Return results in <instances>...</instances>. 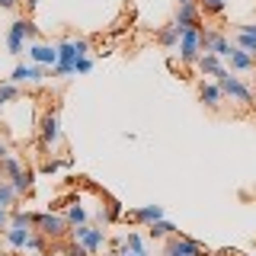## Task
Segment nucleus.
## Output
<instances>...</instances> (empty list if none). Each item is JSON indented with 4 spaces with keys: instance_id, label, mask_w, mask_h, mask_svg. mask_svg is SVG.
Returning <instances> with one entry per match:
<instances>
[{
    "instance_id": "obj_1",
    "label": "nucleus",
    "mask_w": 256,
    "mask_h": 256,
    "mask_svg": "<svg viewBox=\"0 0 256 256\" xmlns=\"http://www.w3.org/2000/svg\"><path fill=\"white\" fill-rule=\"evenodd\" d=\"M90 54V42L86 38H77V36H68L58 42V64L48 68V77H70L74 74V64Z\"/></svg>"
},
{
    "instance_id": "obj_2",
    "label": "nucleus",
    "mask_w": 256,
    "mask_h": 256,
    "mask_svg": "<svg viewBox=\"0 0 256 256\" xmlns=\"http://www.w3.org/2000/svg\"><path fill=\"white\" fill-rule=\"evenodd\" d=\"M38 38H42L38 36V26L29 20V16L26 20H13L10 32H6V52H10L13 58H20V54L29 48V42H38Z\"/></svg>"
},
{
    "instance_id": "obj_3",
    "label": "nucleus",
    "mask_w": 256,
    "mask_h": 256,
    "mask_svg": "<svg viewBox=\"0 0 256 256\" xmlns=\"http://www.w3.org/2000/svg\"><path fill=\"white\" fill-rule=\"evenodd\" d=\"M218 86L224 90V100H230L234 106H253V86L250 84H244L230 68H224V70H218Z\"/></svg>"
},
{
    "instance_id": "obj_4",
    "label": "nucleus",
    "mask_w": 256,
    "mask_h": 256,
    "mask_svg": "<svg viewBox=\"0 0 256 256\" xmlns=\"http://www.w3.org/2000/svg\"><path fill=\"white\" fill-rule=\"evenodd\" d=\"M38 141H42L45 150H54V148L64 141V134H61V118H58V109H54V106L45 109L42 118H38Z\"/></svg>"
},
{
    "instance_id": "obj_5",
    "label": "nucleus",
    "mask_w": 256,
    "mask_h": 256,
    "mask_svg": "<svg viewBox=\"0 0 256 256\" xmlns=\"http://www.w3.org/2000/svg\"><path fill=\"white\" fill-rule=\"evenodd\" d=\"M176 52H180V61H182V64H198V58L205 54V48H202V26L182 29Z\"/></svg>"
},
{
    "instance_id": "obj_6",
    "label": "nucleus",
    "mask_w": 256,
    "mask_h": 256,
    "mask_svg": "<svg viewBox=\"0 0 256 256\" xmlns=\"http://www.w3.org/2000/svg\"><path fill=\"white\" fill-rule=\"evenodd\" d=\"M36 230L45 234L48 240H58L64 234H70V224L64 214H54V212H36Z\"/></svg>"
},
{
    "instance_id": "obj_7",
    "label": "nucleus",
    "mask_w": 256,
    "mask_h": 256,
    "mask_svg": "<svg viewBox=\"0 0 256 256\" xmlns=\"http://www.w3.org/2000/svg\"><path fill=\"white\" fill-rule=\"evenodd\" d=\"M70 240L84 244L90 253H100L102 246H106V230L93 228V224H77V228H70Z\"/></svg>"
},
{
    "instance_id": "obj_8",
    "label": "nucleus",
    "mask_w": 256,
    "mask_h": 256,
    "mask_svg": "<svg viewBox=\"0 0 256 256\" xmlns=\"http://www.w3.org/2000/svg\"><path fill=\"white\" fill-rule=\"evenodd\" d=\"M164 256H205V246L192 237H182V234H173L166 240V250Z\"/></svg>"
},
{
    "instance_id": "obj_9",
    "label": "nucleus",
    "mask_w": 256,
    "mask_h": 256,
    "mask_svg": "<svg viewBox=\"0 0 256 256\" xmlns=\"http://www.w3.org/2000/svg\"><path fill=\"white\" fill-rule=\"evenodd\" d=\"M202 6L198 4H176V16H173V26L176 29H196V26H202Z\"/></svg>"
},
{
    "instance_id": "obj_10",
    "label": "nucleus",
    "mask_w": 256,
    "mask_h": 256,
    "mask_svg": "<svg viewBox=\"0 0 256 256\" xmlns=\"http://www.w3.org/2000/svg\"><path fill=\"white\" fill-rule=\"evenodd\" d=\"M45 77H48V68H42V64H32V61H29V64H22V61H20V64L13 68V74L6 77V80H13V84H20V86H22V84H42Z\"/></svg>"
},
{
    "instance_id": "obj_11",
    "label": "nucleus",
    "mask_w": 256,
    "mask_h": 256,
    "mask_svg": "<svg viewBox=\"0 0 256 256\" xmlns=\"http://www.w3.org/2000/svg\"><path fill=\"white\" fill-rule=\"evenodd\" d=\"M29 61L32 64H42V68H54L58 64V45H52V42H29Z\"/></svg>"
},
{
    "instance_id": "obj_12",
    "label": "nucleus",
    "mask_w": 256,
    "mask_h": 256,
    "mask_svg": "<svg viewBox=\"0 0 256 256\" xmlns=\"http://www.w3.org/2000/svg\"><path fill=\"white\" fill-rule=\"evenodd\" d=\"M198 100L205 102V109H212V112H218L221 106H224V90L218 86V80H202L198 84Z\"/></svg>"
},
{
    "instance_id": "obj_13",
    "label": "nucleus",
    "mask_w": 256,
    "mask_h": 256,
    "mask_svg": "<svg viewBox=\"0 0 256 256\" xmlns=\"http://www.w3.org/2000/svg\"><path fill=\"white\" fill-rule=\"evenodd\" d=\"M32 234H36L32 228H20V224H10V228L4 230V240H6V246H10V250H22V253H26V246H29Z\"/></svg>"
},
{
    "instance_id": "obj_14",
    "label": "nucleus",
    "mask_w": 256,
    "mask_h": 256,
    "mask_svg": "<svg viewBox=\"0 0 256 256\" xmlns=\"http://www.w3.org/2000/svg\"><path fill=\"white\" fill-rule=\"evenodd\" d=\"M224 64H228L234 74H250V70L256 68V58H253L250 52H244V48H237V45H234V52H230V58L224 61Z\"/></svg>"
},
{
    "instance_id": "obj_15",
    "label": "nucleus",
    "mask_w": 256,
    "mask_h": 256,
    "mask_svg": "<svg viewBox=\"0 0 256 256\" xmlns=\"http://www.w3.org/2000/svg\"><path fill=\"white\" fill-rule=\"evenodd\" d=\"M125 218H132V221H138V224H154L160 218H166V214H164V205H141V208L125 212Z\"/></svg>"
},
{
    "instance_id": "obj_16",
    "label": "nucleus",
    "mask_w": 256,
    "mask_h": 256,
    "mask_svg": "<svg viewBox=\"0 0 256 256\" xmlns=\"http://www.w3.org/2000/svg\"><path fill=\"white\" fill-rule=\"evenodd\" d=\"M196 68H198V74H202V77H218V70H224L228 64H224V58H218L214 52H205L202 58H198Z\"/></svg>"
},
{
    "instance_id": "obj_17",
    "label": "nucleus",
    "mask_w": 256,
    "mask_h": 256,
    "mask_svg": "<svg viewBox=\"0 0 256 256\" xmlns=\"http://www.w3.org/2000/svg\"><path fill=\"white\" fill-rule=\"evenodd\" d=\"M176 234V224L173 221H166V218H160L154 224H148V237L150 240H170Z\"/></svg>"
},
{
    "instance_id": "obj_18",
    "label": "nucleus",
    "mask_w": 256,
    "mask_h": 256,
    "mask_svg": "<svg viewBox=\"0 0 256 256\" xmlns=\"http://www.w3.org/2000/svg\"><path fill=\"white\" fill-rule=\"evenodd\" d=\"M180 36H182V32H180V29H176L173 22H170V26H160V32H157V42L164 45L166 52H176V45H180Z\"/></svg>"
},
{
    "instance_id": "obj_19",
    "label": "nucleus",
    "mask_w": 256,
    "mask_h": 256,
    "mask_svg": "<svg viewBox=\"0 0 256 256\" xmlns=\"http://www.w3.org/2000/svg\"><path fill=\"white\" fill-rule=\"evenodd\" d=\"M22 170H26V166H22V160L16 157V154H10V157L0 160V176H4V180H13V176L22 173Z\"/></svg>"
},
{
    "instance_id": "obj_20",
    "label": "nucleus",
    "mask_w": 256,
    "mask_h": 256,
    "mask_svg": "<svg viewBox=\"0 0 256 256\" xmlns=\"http://www.w3.org/2000/svg\"><path fill=\"white\" fill-rule=\"evenodd\" d=\"M10 224H20V228H32V230H36V214L16 205V208H10Z\"/></svg>"
},
{
    "instance_id": "obj_21",
    "label": "nucleus",
    "mask_w": 256,
    "mask_h": 256,
    "mask_svg": "<svg viewBox=\"0 0 256 256\" xmlns=\"http://www.w3.org/2000/svg\"><path fill=\"white\" fill-rule=\"evenodd\" d=\"M16 198H20V192L10 180L0 182V208H16Z\"/></svg>"
},
{
    "instance_id": "obj_22",
    "label": "nucleus",
    "mask_w": 256,
    "mask_h": 256,
    "mask_svg": "<svg viewBox=\"0 0 256 256\" xmlns=\"http://www.w3.org/2000/svg\"><path fill=\"white\" fill-rule=\"evenodd\" d=\"M122 218H125V208H122V202H116V198H106V212H102V224L122 221Z\"/></svg>"
},
{
    "instance_id": "obj_23",
    "label": "nucleus",
    "mask_w": 256,
    "mask_h": 256,
    "mask_svg": "<svg viewBox=\"0 0 256 256\" xmlns=\"http://www.w3.org/2000/svg\"><path fill=\"white\" fill-rule=\"evenodd\" d=\"M16 100H20V84H13V80H0V106L16 102Z\"/></svg>"
},
{
    "instance_id": "obj_24",
    "label": "nucleus",
    "mask_w": 256,
    "mask_h": 256,
    "mask_svg": "<svg viewBox=\"0 0 256 256\" xmlns=\"http://www.w3.org/2000/svg\"><path fill=\"white\" fill-rule=\"evenodd\" d=\"M64 218H68V224H70V228H77V224H86V218H90V214H86V208L80 205V202H74V205H68Z\"/></svg>"
},
{
    "instance_id": "obj_25",
    "label": "nucleus",
    "mask_w": 256,
    "mask_h": 256,
    "mask_svg": "<svg viewBox=\"0 0 256 256\" xmlns=\"http://www.w3.org/2000/svg\"><path fill=\"white\" fill-rule=\"evenodd\" d=\"M234 45L237 48H244V52H250L253 58H256V36H250V32H234Z\"/></svg>"
},
{
    "instance_id": "obj_26",
    "label": "nucleus",
    "mask_w": 256,
    "mask_h": 256,
    "mask_svg": "<svg viewBox=\"0 0 256 256\" xmlns=\"http://www.w3.org/2000/svg\"><path fill=\"white\" fill-rule=\"evenodd\" d=\"M212 52L218 54V58H224V61H228V58H230V52H234V42H230V38H228V36H224V32H221V36L214 38Z\"/></svg>"
},
{
    "instance_id": "obj_27",
    "label": "nucleus",
    "mask_w": 256,
    "mask_h": 256,
    "mask_svg": "<svg viewBox=\"0 0 256 256\" xmlns=\"http://www.w3.org/2000/svg\"><path fill=\"white\" fill-rule=\"evenodd\" d=\"M10 182L16 186V192H20V196H29V192H32V173H29V170L16 173V176H13Z\"/></svg>"
},
{
    "instance_id": "obj_28",
    "label": "nucleus",
    "mask_w": 256,
    "mask_h": 256,
    "mask_svg": "<svg viewBox=\"0 0 256 256\" xmlns=\"http://www.w3.org/2000/svg\"><path fill=\"white\" fill-rule=\"evenodd\" d=\"M125 246H128V250H134V253H144V256H148L144 237H141V234H134V230H128V234H125Z\"/></svg>"
},
{
    "instance_id": "obj_29",
    "label": "nucleus",
    "mask_w": 256,
    "mask_h": 256,
    "mask_svg": "<svg viewBox=\"0 0 256 256\" xmlns=\"http://www.w3.org/2000/svg\"><path fill=\"white\" fill-rule=\"evenodd\" d=\"M198 6H202L205 16H221L228 4H224V0H198Z\"/></svg>"
},
{
    "instance_id": "obj_30",
    "label": "nucleus",
    "mask_w": 256,
    "mask_h": 256,
    "mask_svg": "<svg viewBox=\"0 0 256 256\" xmlns=\"http://www.w3.org/2000/svg\"><path fill=\"white\" fill-rule=\"evenodd\" d=\"M64 166H70V160L68 157H52V160H45V164H42V173H58V170H64Z\"/></svg>"
},
{
    "instance_id": "obj_31",
    "label": "nucleus",
    "mask_w": 256,
    "mask_h": 256,
    "mask_svg": "<svg viewBox=\"0 0 256 256\" xmlns=\"http://www.w3.org/2000/svg\"><path fill=\"white\" fill-rule=\"evenodd\" d=\"M90 70H93V58H90V54H84V58L74 64V74H90Z\"/></svg>"
},
{
    "instance_id": "obj_32",
    "label": "nucleus",
    "mask_w": 256,
    "mask_h": 256,
    "mask_svg": "<svg viewBox=\"0 0 256 256\" xmlns=\"http://www.w3.org/2000/svg\"><path fill=\"white\" fill-rule=\"evenodd\" d=\"M10 228V208H0V234Z\"/></svg>"
},
{
    "instance_id": "obj_33",
    "label": "nucleus",
    "mask_w": 256,
    "mask_h": 256,
    "mask_svg": "<svg viewBox=\"0 0 256 256\" xmlns=\"http://www.w3.org/2000/svg\"><path fill=\"white\" fill-rule=\"evenodd\" d=\"M22 0H0V10H16Z\"/></svg>"
},
{
    "instance_id": "obj_34",
    "label": "nucleus",
    "mask_w": 256,
    "mask_h": 256,
    "mask_svg": "<svg viewBox=\"0 0 256 256\" xmlns=\"http://www.w3.org/2000/svg\"><path fill=\"white\" fill-rule=\"evenodd\" d=\"M237 29H240V32H250V36H256V20H253V22H240Z\"/></svg>"
},
{
    "instance_id": "obj_35",
    "label": "nucleus",
    "mask_w": 256,
    "mask_h": 256,
    "mask_svg": "<svg viewBox=\"0 0 256 256\" xmlns=\"http://www.w3.org/2000/svg\"><path fill=\"white\" fill-rule=\"evenodd\" d=\"M4 157H10V148H6V141L0 138V160H4Z\"/></svg>"
},
{
    "instance_id": "obj_36",
    "label": "nucleus",
    "mask_w": 256,
    "mask_h": 256,
    "mask_svg": "<svg viewBox=\"0 0 256 256\" xmlns=\"http://www.w3.org/2000/svg\"><path fill=\"white\" fill-rule=\"evenodd\" d=\"M118 256H144V253H134V250H128V246H125V250L118 253Z\"/></svg>"
},
{
    "instance_id": "obj_37",
    "label": "nucleus",
    "mask_w": 256,
    "mask_h": 256,
    "mask_svg": "<svg viewBox=\"0 0 256 256\" xmlns=\"http://www.w3.org/2000/svg\"><path fill=\"white\" fill-rule=\"evenodd\" d=\"M22 4H26L29 10H36V6H38V0H22Z\"/></svg>"
},
{
    "instance_id": "obj_38",
    "label": "nucleus",
    "mask_w": 256,
    "mask_h": 256,
    "mask_svg": "<svg viewBox=\"0 0 256 256\" xmlns=\"http://www.w3.org/2000/svg\"><path fill=\"white\" fill-rule=\"evenodd\" d=\"M176 4H198V0H176Z\"/></svg>"
},
{
    "instance_id": "obj_39",
    "label": "nucleus",
    "mask_w": 256,
    "mask_h": 256,
    "mask_svg": "<svg viewBox=\"0 0 256 256\" xmlns=\"http://www.w3.org/2000/svg\"><path fill=\"white\" fill-rule=\"evenodd\" d=\"M237 256H244V253H237Z\"/></svg>"
}]
</instances>
